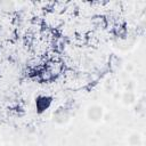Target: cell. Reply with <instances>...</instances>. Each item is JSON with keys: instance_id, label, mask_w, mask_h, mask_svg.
<instances>
[{"instance_id": "cell-2", "label": "cell", "mask_w": 146, "mask_h": 146, "mask_svg": "<svg viewBox=\"0 0 146 146\" xmlns=\"http://www.w3.org/2000/svg\"><path fill=\"white\" fill-rule=\"evenodd\" d=\"M121 100H122V103H123L124 105H128V106H129V105H132V104L136 103V95H135L133 91L127 90V91H124V92L122 94Z\"/></svg>"}, {"instance_id": "cell-4", "label": "cell", "mask_w": 146, "mask_h": 146, "mask_svg": "<svg viewBox=\"0 0 146 146\" xmlns=\"http://www.w3.org/2000/svg\"><path fill=\"white\" fill-rule=\"evenodd\" d=\"M128 143L130 146H138L141 143V138L138 133H131L128 138Z\"/></svg>"}, {"instance_id": "cell-1", "label": "cell", "mask_w": 146, "mask_h": 146, "mask_svg": "<svg viewBox=\"0 0 146 146\" xmlns=\"http://www.w3.org/2000/svg\"><path fill=\"white\" fill-rule=\"evenodd\" d=\"M87 117L89 121L91 122H100L102 119L104 117V110L100 105H97V104H92L88 107L87 110Z\"/></svg>"}, {"instance_id": "cell-3", "label": "cell", "mask_w": 146, "mask_h": 146, "mask_svg": "<svg viewBox=\"0 0 146 146\" xmlns=\"http://www.w3.org/2000/svg\"><path fill=\"white\" fill-rule=\"evenodd\" d=\"M68 119H70V116H68L67 112L64 111V110H59V111H57V112L54 114V121H55L56 123H58V124H64V123H66V122L68 121Z\"/></svg>"}]
</instances>
